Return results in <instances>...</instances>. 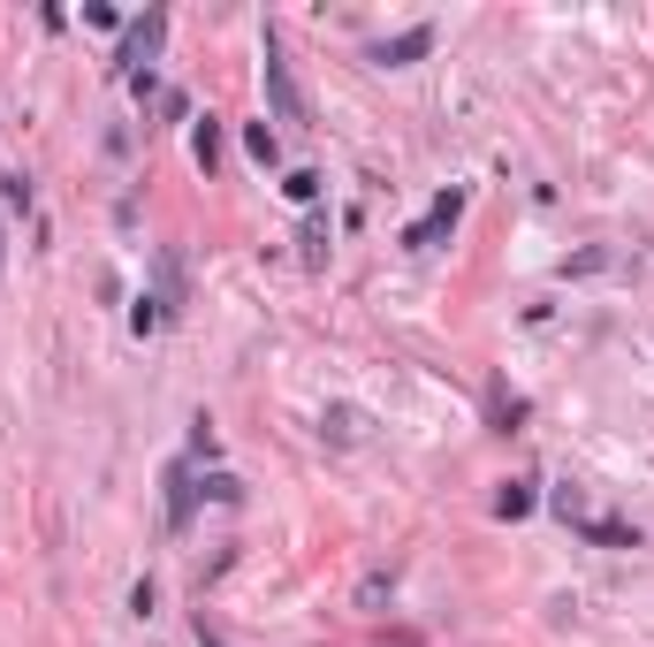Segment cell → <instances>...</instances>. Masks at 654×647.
Masks as SVG:
<instances>
[{
    "instance_id": "cell-20",
    "label": "cell",
    "mask_w": 654,
    "mask_h": 647,
    "mask_svg": "<svg viewBox=\"0 0 654 647\" xmlns=\"http://www.w3.org/2000/svg\"><path fill=\"white\" fill-rule=\"evenodd\" d=\"M213 450H221V442H213V419H198V435H190V458H206V465H213Z\"/></svg>"
},
{
    "instance_id": "cell-10",
    "label": "cell",
    "mask_w": 654,
    "mask_h": 647,
    "mask_svg": "<svg viewBox=\"0 0 654 647\" xmlns=\"http://www.w3.org/2000/svg\"><path fill=\"white\" fill-rule=\"evenodd\" d=\"M381 602H396V571H365L358 579V610H381Z\"/></svg>"
},
{
    "instance_id": "cell-3",
    "label": "cell",
    "mask_w": 654,
    "mask_h": 647,
    "mask_svg": "<svg viewBox=\"0 0 654 647\" xmlns=\"http://www.w3.org/2000/svg\"><path fill=\"white\" fill-rule=\"evenodd\" d=\"M457 221H465V190H442V198H434V206H427V213L404 229V244H411V252H434V244H442Z\"/></svg>"
},
{
    "instance_id": "cell-1",
    "label": "cell",
    "mask_w": 654,
    "mask_h": 647,
    "mask_svg": "<svg viewBox=\"0 0 654 647\" xmlns=\"http://www.w3.org/2000/svg\"><path fill=\"white\" fill-rule=\"evenodd\" d=\"M259 77H267V100H275V123H290V130H305L313 115H305V92H297V77H290V61H282V46H275V31H267V46H259Z\"/></svg>"
},
{
    "instance_id": "cell-13",
    "label": "cell",
    "mask_w": 654,
    "mask_h": 647,
    "mask_svg": "<svg viewBox=\"0 0 654 647\" xmlns=\"http://www.w3.org/2000/svg\"><path fill=\"white\" fill-rule=\"evenodd\" d=\"M244 146H252V161H259V167H275V161H282V138H275L267 123H252V130H244Z\"/></svg>"
},
{
    "instance_id": "cell-18",
    "label": "cell",
    "mask_w": 654,
    "mask_h": 647,
    "mask_svg": "<svg viewBox=\"0 0 654 647\" xmlns=\"http://www.w3.org/2000/svg\"><path fill=\"white\" fill-rule=\"evenodd\" d=\"M305 259H313V267H320V259H327V221H320V213L305 221Z\"/></svg>"
},
{
    "instance_id": "cell-11",
    "label": "cell",
    "mask_w": 654,
    "mask_h": 647,
    "mask_svg": "<svg viewBox=\"0 0 654 647\" xmlns=\"http://www.w3.org/2000/svg\"><path fill=\"white\" fill-rule=\"evenodd\" d=\"M533 510V481H502V495H494V518H525Z\"/></svg>"
},
{
    "instance_id": "cell-7",
    "label": "cell",
    "mask_w": 654,
    "mask_h": 647,
    "mask_svg": "<svg viewBox=\"0 0 654 647\" xmlns=\"http://www.w3.org/2000/svg\"><path fill=\"white\" fill-rule=\"evenodd\" d=\"M320 435L335 442V450L365 442V412H358V404H327V412H320Z\"/></svg>"
},
{
    "instance_id": "cell-2",
    "label": "cell",
    "mask_w": 654,
    "mask_h": 647,
    "mask_svg": "<svg viewBox=\"0 0 654 647\" xmlns=\"http://www.w3.org/2000/svg\"><path fill=\"white\" fill-rule=\"evenodd\" d=\"M161 38H167V8L130 15V23H122V46H115V77H145V61L161 54Z\"/></svg>"
},
{
    "instance_id": "cell-14",
    "label": "cell",
    "mask_w": 654,
    "mask_h": 647,
    "mask_svg": "<svg viewBox=\"0 0 654 647\" xmlns=\"http://www.w3.org/2000/svg\"><path fill=\"white\" fill-rule=\"evenodd\" d=\"M130 327H138V335H161V327H167V305H161V298H138V305H130Z\"/></svg>"
},
{
    "instance_id": "cell-22",
    "label": "cell",
    "mask_w": 654,
    "mask_h": 647,
    "mask_svg": "<svg viewBox=\"0 0 654 647\" xmlns=\"http://www.w3.org/2000/svg\"><path fill=\"white\" fill-rule=\"evenodd\" d=\"M198 647H229L221 633H206V617H198Z\"/></svg>"
},
{
    "instance_id": "cell-23",
    "label": "cell",
    "mask_w": 654,
    "mask_h": 647,
    "mask_svg": "<svg viewBox=\"0 0 654 647\" xmlns=\"http://www.w3.org/2000/svg\"><path fill=\"white\" fill-rule=\"evenodd\" d=\"M0 259H8V229H0Z\"/></svg>"
},
{
    "instance_id": "cell-21",
    "label": "cell",
    "mask_w": 654,
    "mask_h": 647,
    "mask_svg": "<svg viewBox=\"0 0 654 647\" xmlns=\"http://www.w3.org/2000/svg\"><path fill=\"white\" fill-rule=\"evenodd\" d=\"M153 602H161V594H153V579H138V587H130V617H153Z\"/></svg>"
},
{
    "instance_id": "cell-9",
    "label": "cell",
    "mask_w": 654,
    "mask_h": 647,
    "mask_svg": "<svg viewBox=\"0 0 654 647\" xmlns=\"http://www.w3.org/2000/svg\"><path fill=\"white\" fill-rule=\"evenodd\" d=\"M190 161L206 167V175L221 167V123H213V115H198V123H190Z\"/></svg>"
},
{
    "instance_id": "cell-5",
    "label": "cell",
    "mask_w": 654,
    "mask_h": 647,
    "mask_svg": "<svg viewBox=\"0 0 654 647\" xmlns=\"http://www.w3.org/2000/svg\"><path fill=\"white\" fill-rule=\"evenodd\" d=\"M167 525H175V533H183V525H190V518H198V481H190V465H167Z\"/></svg>"
},
{
    "instance_id": "cell-17",
    "label": "cell",
    "mask_w": 654,
    "mask_h": 647,
    "mask_svg": "<svg viewBox=\"0 0 654 647\" xmlns=\"http://www.w3.org/2000/svg\"><path fill=\"white\" fill-rule=\"evenodd\" d=\"M0 206L8 213H31V175H0Z\"/></svg>"
},
{
    "instance_id": "cell-15",
    "label": "cell",
    "mask_w": 654,
    "mask_h": 647,
    "mask_svg": "<svg viewBox=\"0 0 654 647\" xmlns=\"http://www.w3.org/2000/svg\"><path fill=\"white\" fill-rule=\"evenodd\" d=\"M198 495H213V502H244V481H236V473H206Z\"/></svg>"
},
{
    "instance_id": "cell-8",
    "label": "cell",
    "mask_w": 654,
    "mask_h": 647,
    "mask_svg": "<svg viewBox=\"0 0 654 647\" xmlns=\"http://www.w3.org/2000/svg\"><path fill=\"white\" fill-rule=\"evenodd\" d=\"M571 525H579L586 541H602V548H640V533H632V525H617V518H586V510H579Z\"/></svg>"
},
{
    "instance_id": "cell-12",
    "label": "cell",
    "mask_w": 654,
    "mask_h": 647,
    "mask_svg": "<svg viewBox=\"0 0 654 647\" xmlns=\"http://www.w3.org/2000/svg\"><path fill=\"white\" fill-rule=\"evenodd\" d=\"M153 275H161V305L175 313V305H183V267H175V252H161V259H153Z\"/></svg>"
},
{
    "instance_id": "cell-4",
    "label": "cell",
    "mask_w": 654,
    "mask_h": 647,
    "mask_svg": "<svg viewBox=\"0 0 654 647\" xmlns=\"http://www.w3.org/2000/svg\"><path fill=\"white\" fill-rule=\"evenodd\" d=\"M427 54H434V23H411V31H396V38L373 46L381 69H411V61H427Z\"/></svg>"
},
{
    "instance_id": "cell-19",
    "label": "cell",
    "mask_w": 654,
    "mask_h": 647,
    "mask_svg": "<svg viewBox=\"0 0 654 647\" xmlns=\"http://www.w3.org/2000/svg\"><path fill=\"white\" fill-rule=\"evenodd\" d=\"M602 267H609V252H602V244H594V252H579V259H563V275H602Z\"/></svg>"
},
{
    "instance_id": "cell-16",
    "label": "cell",
    "mask_w": 654,
    "mask_h": 647,
    "mask_svg": "<svg viewBox=\"0 0 654 647\" xmlns=\"http://www.w3.org/2000/svg\"><path fill=\"white\" fill-rule=\"evenodd\" d=\"M282 190H290L297 206H313V198H320V175H313V167H290V175H282Z\"/></svg>"
},
{
    "instance_id": "cell-6",
    "label": "cell",
    "mask_w": 654,
    "mask_h": 647,
    "mask_svg": "<svg viewBox=\"0 0 654 647\" xmlns=\"http://www.w3.org/2000/svg\"><path fill=\"white\" fill-rule=\"evenodd\" d=\"M517 419H525V396L494 373V381H488V427H494V435H517Z\"/></svg>"
}]
</instances>
